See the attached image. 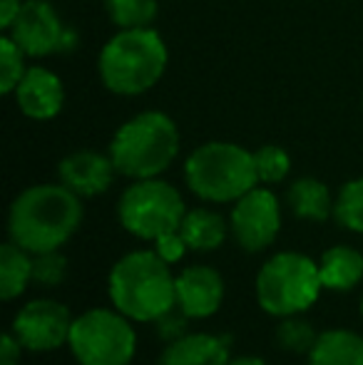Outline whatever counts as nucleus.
Instances as JSON below:
<instances>
[{"label":"nucleus","mask_w":363,"mask_h":365,"mask_svg":"<svg viewBox=\"0 0 363 365\" xmlns=\"http://www.w3.org/2000/svg\"><path fill=\"white\" fill-rule=\"evenodd\" d=\"M83 224V202L65 184H35L10 204V241L30 254L58 251Z\"/></svg>","instance_id":"f257e3e1"},{"label":"nucleus","mask_w":363,"mask_h":365,"mask_svg":"<svg viewBox=\"0 0 363 365\" xmlns=\"http://www.w3.org/2000/svg\"><path fill=\"white\" fill-rule=\"evenodd\" d=\"M155 249L125 254L110 271V301L130 321L155 323L177 308V276Z\"/></svg>","instance_id":"f03ea898"},{"label":"nucleus","mask_w":363,"mask_h":365,"mask_svg":"<svg viewBox=\"0 0 363 365\" xmlns=\"http://www.w3.org/2000/svg\"><path fill=\"white\" fill-rule=\"evenodd\" d=\"M170 53L162 35L152 28L120 30L100 50L97 70L105 87L115 95H142L162 80Z\"/></svg>","instance_id":"7ed1b4c3"},{"label":"nucleus","mask_w":363,"mask_h":365,"mask_svg":"<svg viewBox=\"0 0 363 365\" xmlns=\"http://www.w3.org/2000/svg\"><path fill=\"white\" fill-rule=\"evenodd\" d=\"M180 154V130L165 112H140L115 132L110 157L117 174L130 179L160 177Z\"/></svg>","instance_id":"20e7f679"},{"label":"nucleus","mask_w":363,"mask_h":365,"mask_svg":"<svg viewBox=\"0 0 363 365\" xmlns=\"http://www.w3.org/2000/svg\"><path fill=\"white\" fill-rule=\"evenodd\" d=\"M184 179L204 202L229 204L259 187L254 152L234 142H207L184 162Z\"/></svg>","instance_id":"39448f33"},{"label":"nucleus","mask_w":363,"mask_h":365,"mask_svg":"<svg viewBox=\"0 0 363 365\" xmlns=\"http://www.w3.org/2000/svg\"><path fill=\"white\" fill-rule=\"evenodd\" d=\"M324 289L319 264L299 251H281L264 261L257 276V301L269 316L286 318L311 308Z\"/></svg>","instance_id":"423d86ee"},{"label":"nucleus","mask_w":363,"mask_h":365,"mask_svg":"<svg viewBox=\"0 0 363 365\" xmlns=\"http://www.w3.org/2000/svg\"><path fill=\"white\" fill-rule=\"evenodd\" d=\"M187 214L182 194L160 177L135 179V184L122 192L117 204V219L137 239L155 244L160 236L180 231Z\"/></svg>","instance_id":"0eeeda50"},{"label":"nucleus","mask_w":363,"mask_h":365,"mask_svg":"<svg viewBox=\"0 0 363 365\" xmlns=\"http://www.w3.org/2000/svg\"><path fill=\"white\" fill-rule=\"evenodd\" d=\"M68 346L80 365H130L137 351L132 323L112 308H90L70 328Z\"/></svg>","instance_id":"6e6552de"},{"label":"nucleus","mask_w":363,"mask_h":365,"mask_svg":"<svg viewBox=\"0 0 363 365\" xmlns=\"http://www.w3.org/2000/svg\"><path fill=\"white\" fill-rule=\"evenodd\" d=\"M281 229L279 199L272 189L254 187L237 199L229 214V234L247 254H257L274 244Z\"/></svg>","instance_id":"1a4fd4ad"},{"label":"nucleus","mask_w":363,"mask_h":365,"mask_svg":"<svg viewBox=\"0 0 363 365\" xmlns=\"http://www.w3.org/2000/svg\"><path fill=\"white\" fill-rule=\"evenodd\" d=\"M73 321L75 318L70 316L65 303L53 298H35L20 308L10 331L23 343L25 351L50 353L68 343Z\"/></svg>","instance_id":"9d476101"},{"label":"nucleus","mask_w":363,"mask_h":365,"mask_svg":"<svg viewBox=\"0 0 363 365\" xmlns=\"http://www.w3.org/2000/svg\"><path fill=\"white\" fill-rule=\"evenodd\" d=\"M8 35L28 58H48L65 43L60 15L48 0H25L20 13L10 23Z\"/></svg>","instance_id":"9b49d317"},{"label":"nucleus","mask_w":363,"mask_h":365,"mask_svg":"<svg viewBox=\"0 0 363 365\" xmlns=\"http://www.w3.org/2000/svg\"><path fill=\"white\" fill-rule=\"evenodd\" d=\"M115 174L117 167L110 154L92 152V149H80V152L68 154L58 164L60 184H65L80 199L105 194L115 182Z\"/></svg>","instance_id":"f8f14e48"},{"label":"nucleus","mask_w":363,"mask_h":365,"mask_svg":"<svg viewBox=\"0 0 363 365\" xmlns=\"http://www.w3.org/2000/svg\"><path fill=\"white\" fill-rule=\"evenodd\" d=\"M224 301V279L212 266H189L177 276V308L192 321L219 311Z\"/></svg>","instance_id":"ddd939ff"},{"label":"nucleus","mask_w":363,"mask_h":365,"mask_svg":"<svg viewBox=\"0 0 363 365\" xmlns=\"http://www.w3.org/2000/svg\"><path fill=\"white\" fill-rule=\"evenodd\" d=\"M18 110L30 120H53L65 102V90L60 77L48 68H28L20 85L15 87Z\"/></svg>","instance_id":"4468645a"},{"label":"nucleus","mask_w":363,"mask_h":365,"mask_svg":"<svg viewBox=\"0 0 363 365\" xmlns=\"http://www.w3.org/2000/svg\"><path fill=\"white\" fill-rule=\"evenodd\" d=\"M229 341L209 333H187L167 343L157 365H229Z\"/></svg>","instance_id":"2eb2a0df"},{"label":"nucleus","mask_w":363,"mask_h":365,"mask_svg":"<svg viewBox=\"0 0 363 365\" xmlns=\"http://www.w3.org/2000/svg\"><path fill=\"white\" fill-rule=\"evenodd\" d=\"M319 276L329 291L346 293L356 289L363 279V254L346 244L331 246L319 261Z\"/></svg>","instance_id":"dca6fc26"},{"label":"nucleus","mask_w":363,"mask_h":365,"mask_svg":"<svg viewBox=\"0 0 363 365\" xmlns=\"http://www.w3.org/2000/svg\"><path fill=\"white\" fill-rule=\"evenodd\" d=\"M309 365H363V336L349 328L319 333L309 353Z\"/></svg>","instance_id":"f3484780"},{"label":"nucleus","mask_w":363,"mask_h":365,"mask_svg":"<svg viewBox=\"0 0 363 365\" xmlns=\"http://www.w3.org/2000/svg\"><path fill=\"white\" fill-rule=\"evenodd\" d=\"M286 202H289L294 217L306 221H326L334 217L336 199L331 197V189L324 182L314 177H301L286 192Z\"/></svg>","instance_id":"a211bd4d"},{"label":"nucleus","mask_w":363,"mask_h":365,"mask_svg":"<svg viewBox=\"0 0 363 365\" xmlns=\"http://www.w3.org/2000/svg\"><path fill=\"white\" fill-rule=\"evenodd\" d=\"M180 234L192 251H214L229 234V221L212 209H192L184 214Z\"/></svg>","instance_id":"6ab92c4d"},{"label":"nucleus","mask_w":363,"mask_h":365,"mask_svg":"<svg viewBox=\"0 0 363 365\" xmlns=\"http://www.w3.org/2000/svg\"><path fill=\"white\" fill-rule=\"evenodd\" d=\"M33 284V254L8 241L0 246V298L13 301Z\"/></svg>","instance_id":"aec40b11"},{"label":"nucleus","mask_w":363,"mask_h":365,"mask_svg":"<svg viewBox=\"0 0 363 365\" xmlns=\"http://www.w3.org/2000/svg\"><path fill=\"white\" fill-rule=\"evenodd\" d=\"M105 8L110 20L120 30L152 28L157 13H160L157 0H105Z\"/></svg>","instance_id":"412c9836"},{"label":"nucleus","mask_w":363,"mask_h":365,"mask_svg":"<svg viewBox=\"0 0 363 365\" xmlns=\"http://www.w3.org/2000/svg\"><path fill=\"white\" fill-rule=\"evenodd\" d=\"M316 338H319V333L306 318H301V313L281 318V323L276 326V343L294 356H309Z\"/></svg>","instance_id":"4be33fe9"},{"label":"nucleus","mask_w":363,"mask_h":365,"mask_svg":"<svg viewBox=\"0 0 363 365\" xmlns=\"http://www.w3.org/2000/svg\"><path fill=\"white\" fill-rule=\"evenodd\" d=\"M334 217L344 229L363 234V177L351 179L336 197Z\"/></svg>","instance_id":"5701e85b"},{"label":"nucleus","mask_w":363,"mask_h":365,"mask_svg":"<svg viewBox=\"0 0 363 365\" xmlns=\"http://www.w3.org/2000/svg\"><path fill=\"white\" fill-rule=\"evenodd\" d=\"M25 58H28V55L15 45V40L10 38V35H5V38L0 40V92H3V95L15 92V87L20 85L23 75L28 73Z\"/></svg>","instance_id":"b1692460"},{"label":"nucleus","mask_w":363,"mask_h":365,"mask_svg":"<svg viewBox=\"0 0 363 365\" xmlns=\"http://www.w3.org/2000/svg\"><path fill=\"white\" fill-rule=\"evenodd\" d=\"M254 164H257V177L262 184H279L289 177L291 159L286 149L276 145H264L254 152Z\"/></svg>","instance_id":"393cba45"},{"label":"nucleus","mask_w":363,"mask_h":365,"mask_svg":"<svg viewBox=\"0 0 363 365\" xmlns=\"http://www.w3.org/2000/svg\"><path fill=\"white\" fill-rule=\"evenodd\" d=\"M68 279V259L58 251H45L33 256V284L58 286Z\"/></svg>","instance_id":"a878e982"},{"label":"nucleus","mask_w":363,"mask_h":365,"mask_svg":"<svg viewBox=\"0 0 363 365\" xmlns=\"http://www.w3.org/2000/svg\"><path fill=\"white\" fill-rule=\"evenodd\" d=\"M189 321H192V318L184 316L180 308H172V311L165 313L160 321H155V331L162 341L172 343V341H177V338L187 336V323Z\"/></svg>","instance_id":"bb28decb"},{"label":"nucleus","mask_w":363,"mask_h":365,"mask_svg":"<svg viewBox=\"0 0 363 365\" xmlns=\"http://www.w3.org/2000/svg\"><path fill=\"white\" fill-rule=\"evenodd\" d=\"M187 249H189V246L184 244L180 231H172V234H165V236H160V239L155 241V251L167 261V264H177Z\"/></svg>","instance_id":"cd10ccee"},{"label":"nucleus","mask_w":363,"mask_h":365,"mask_svg":"<svg viewBox=\"0 0 363 365\" xmlns=\"http://www.w3.org/2000/svg\"><path fill=\"white\" fill-rule=\"evenodd\" d=\"M23 343L15 338V333H5L3 336V348H0V365H18L20 356H23Z\"/></svg>","instance_id":"c85d7f7f"},{"label":"nucleus","mask_w":363,"mask_h":365,"mask_svg":"<svg viewBox=\"0 0 363 365\" xmlns=\"http://www.w3.org/2000/svg\"><path fill=\"white\" fill-rule=\"evenodd\" d=\"M20 8H23V0H0V28L8 30Z\"/></svg>","instance_id":"c756f323"},{"label":"nucleus","mask_w":363,"mask_h":365,"mask_svg":"<svg viewBox=\"0 0 363 365\" xmlns=\"http://www.w3.org/2000/svg\"><path fill=\"white\" fill-rule=\"evenodd\" d=\"M229 365H269V363L257 356H239V358H232Z\"/></svg>","instance_id":"7c9ffc66"},{"label":"nucleus","mask_w":363,"mask_h":365,"mask_svg":"<svg viewBox=\"0 0 363 365\" xmlns=\"http://www.w3.org/2000/svg\"><path fill=\"white\" fill-rule=\"evenodd\" d=\"M361 316H363V298H361Z\"/></svg>","instance_id":"2f4dec72"}]
</instances>
